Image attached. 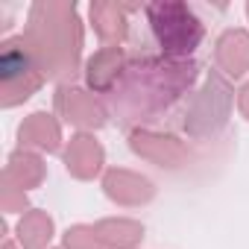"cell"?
Here are the masks:
<instances>
[{"label":"cell","mask_w":249,"mask_h":249,"mask_svg":"<svg viewBox=\"0 0 249 249\" xmlns=\"http://www.w3.org/2000/svg\"><path fill=\"white\" fill-rule=\"evenodd\" d=\"M144 15H147L153 41L164 59H185L205 38V27L196 18V12L188 3H179V0H156V3H147Z\"/></svg>","instance_id":"obj_1"}]
</instances>
